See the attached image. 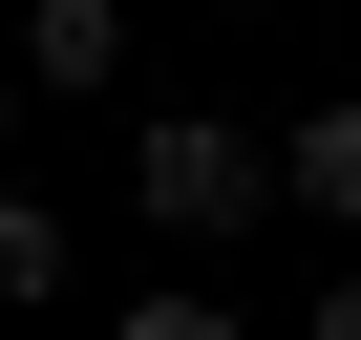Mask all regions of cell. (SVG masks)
I'll use <instances>...</instances> for the list:
<instances>
[{
    "instance_id": "obj_1",
    "label": "cell",
    "mask_w": 361,
    "mask_h": 340,
    "mask_svg": "<svg viewBox=\"0 0 361 340\" xmlns=\"http://www.w3.org/2000/svg\"><path fill=\"white\" fill-rule=\"evenodd\" d=\"M128 213L213 255V234H255V213H276V149H255V128H213V107H170V128L128 149Z\"/></svg>"
},
{
    "instance_id": "obj_2",
    "label": "cell",
    "mask_w": 361,
    "mask_h": 340,
    "mask_svg": "<svg viewBox=\"0 0 361 340\" xmlns=\"http://www.w3.org/2000/svg\"><path fill=\"white\" fill-rule=\"evenodd\" d=\"M106 64H128V0H22V85H64V107H85Z\"/></svg>"
},
{
    "instance_id": "obj_3",
    "label": "cell",
    "mask_w": 361,
    "mask_h": 340,
    "mask_svg": "<svg viewBox=\"0 0 361 340\" xmlns=\"http://www.w3.org/2000/svg\"><path fill=\"white\" fill-rule=\"evenodd\" d=\"M276 192H298L319 234H361V107H298V128H276Z\"/></svg>"
},
{
    "instance_id": "obj_4",
    "label": "cell",
    "mask_w": 361,
    "mask_h": 340,
    "mask_svg": "<svg viewBox=\"0 0 361 340\" xmlns=\"http://www.w3.org/2000/svg\"><path fill=\"white\" fill-rule=\"evenodd\" d=\"M22 298H64V213H43V192H0V319H22Z\"/></svg>"
},
{
    "instance_id": "obj_5",
    "label": "cell",
    "mask_w": 361,
    "mask_h": 340,
    "mask_svg": "<svg viewBox=\"0 0 361 340\" xmlns=\"http://www.w3.org/2000/svg\"><path fill=\"white\" fill-rule=\"evenodd\" d=\"M106 340H255L234 298H192V277H170V298H106Z\"/></svg>"
},
{
    "instance_id": "obj_6",
    "label": "cell",
    "mask_w": 361,
    "mask_h": 340,
    "mask_svg": "<svg viewBox=\"0 0 361 340\" xmlns=\"http://www.w3.org/2000/svg\"><path fill=\"white\" fill-rule=\"evenodd\" d=\"M298 340H361V277H340V298H298Z\"/></svg>"
},
{
    "instance_id": "obj_7",
    "label": "cell",
    "mask_w": 361,
    "mask_h": 340,
    "mask_svg": "<svg viewBox=\"0 0 361 340\" xmlns=\"http://www.w3.org/2000/svg\"><path fill=\"white\" fill-rule=\"evenodd\" d=\"M0 128H22V43H0Z\"/></svg>"
}]
</instances>
